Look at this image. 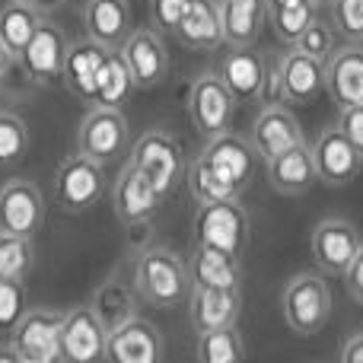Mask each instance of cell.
Listing matches in <instances>:
<instances>
[{"mask_svg":"<svg viewBox=\"0 0 363 363\" xmlns=\"http://www.w3.org/2000/svg\"><path fill=\"white\" fill-rule=\"evenodd\" d=\"M264 67H268V57L262 51H255V45L252 48H230V55L220 61L217 77L236 96V102H249L262 96Z\"/></svg>","mask_w":363,"mask_h":363,"instance_id":"obj_23","label":"cell"},{"mask_svg":"<svg viewBox=\"0 0 363 363\" xmlns=\"http://www.w3.org/2000/svg\"><path fill=\"white\" fill-rule=\"evenodd\" d=\"M61 4H64V0H35L32 6H35V10H57Z\"/></svg>","mask_w":363,"mask_h":363,"instance_id":"obj_46","label":"cell"},{"mask_svg":"<svg viewBox=\"0 0 363 363\" xmlns=\"http://www.w3.org/2000/svg\"><path fill=\"white\" fill-rule=\"evenodd\" d=\"M160 204H163V194L128 163L125 169L118 172L115 188H112L115 217H118L125 226H140L160 211Z\"/></svg>","mask_w":363,"mask_h":363,"instance_id":"obj_18","label":"cell"},{"mask_svg":"<svg viewBox=\"0 0 363 363\" xmlns=\"http://www.w3.org/2000/svg\"><path fill=\"white\" fill-rule=\"evenodd\" d=\"M191 0H150V19L160 32H176L182 13L188 10Z\"/></svg>","mask_w":363,"mask_h":363,"instance_id":"obj_39","label":"cell"},{"mask_svg":"<svg viewBox=\"0 0 363 363\" xmlns=\"http://www.w3.org/2000/svg\"><path fill=\"white\" fill-rule=\"evenodd\" d=\"M239 309H242L239 290H191L188 294V319L198 335L233 328Z\"/></svg>","mask_w":363,"mask_h":363,"instance_id":"obj_22","label":"cell"},{"mask_svg":"<svg viewBox=\"0 0 363 363\" xmlns=\"http://www.w3.org/2000/svg\"><path fill=\"white\" fill-rule=\"evenodd\" d=\"M338 131L351 140L354 147L363 153V106H351V108H341V118H338Z\"/></svg>","mask_w":363,"mask_h":363,"instance_id":"obj_41","label":"cell"},{"mask_svg":"<svg viewBox=\"0 0 363 363\" xmlns=\"http://www.w3.org/2000/svg\"><path fill=\"white\" fill-rule=\"evenodd\" d=\"M134 294L138 290H131L121 277H108L106 284H102L99 290H96L93 303H89V309L96 313V319L102 322V325L112 332V328L125 325L128 319H134Z\"/></svg>","mask_w":363,"mask_h":363,"instance_id":"obj_30","label":"cell"},{"mask_svg":"<svg viewBox=\"0 0 363 363\" xmlns=\"http://www.w3.org/2000/svg\"><path fill=\"white\" fill-rule=\"evenodd\" d=\"M0 363H32V360H26L13 345H0Z\"/></svg>","mask_w":363,"mask_h":363,"instance_id":"obj_44","label":"cell"},{"mask_svg":"<svg viewBox=\"0 0 363 363\" xmlns=\"http://www.w3.org/2000/svg\"><path fill=\"white\" fill-rule=\"evenodd\" d=\"M45 223V198L29 179H10L0 188V233L32 239Z\"/></svg>","mask_w":363,"mask_h":363,"instance_id":"obj_11","label":"cell"},{"mask_svg":"<svg viewBox=\"0 0 363 363\" xmlns=\"http://www.w3.org/2000/svg\"><path fill=\"white\" fill-rule=\"evenodd\" d=\"M309 150H313L315 176H319V182H325V185H332V188H341V185H347V182H354L360 172V166H363V153L338 131V128L322 131Z\"/></svg>","mask_w":363,"mask_h":363,"instance_id":"obj_16","label":"cell"},{"mask_svg":"<svg viewBox=\"0 0 363 363\" xmlns=\"http://www.w3.org/2000/svg\"><path fill=\"white\" fill-rule=\"evenodd\" d=\"M335 42H338V29H335V23H325L322 16H315L313 23H309V29L300 35V42L294 45V48L306 51L309 57H315V61L325 64L328 57L335 55Z\"/></svg>","mask_w":363,"mask_h":363,"instance_id":"obj_36","label":"cell"},{"mask_svg":"<svg viewBox=\"0 0 363 363\" xmlns=\"http://www.w3.org/2000/svg\"><path fill=\"white\" fill-rule=\"evenodd\" d=\"M281 61V80H284V102L287 106H309L325 93V64L309 57L306 51L290 48Z\"/></svg>","mask_w":363,"mask_h":363,"instance_id":"obj_20","label":"cell"},{"mask_svg":"<svg viewBox=\"0 0 363 363\" xmlns=\"http://www.w3.org/2000/svg\"><path fill=\"white\" fill-rule=\"evenodd\" d=\"M134 77L131 70H128L125 57H121V51H108L106 64H102L99 77H96V108H118L125 106L128 99H131L134 93Z\"/></svg>","mask_w":363,"mask_h":363,"instance_id":"obj_29","label":"cell"},{"mask_svg":"<svg viewBox=\"0 0 363 363\" xmlns=\"http://www.w3.org/2000/svg\"><path fill=\"white\" fill-rule=\"evenodd\" d=\"M332 19L347 42H363V0H332Z\"/></svg>","mask_w":363,"mask_h":363,"instance_id":"obj_38","label":"cell"},{"mask_svg":"<svg viewBox=\"0 0 363 363\" xmlns=\"http://www.w3.org/2000/svg\"><path fill=\"white\" fill-rule=\"evenodd\" d=\"M242 360H245V347L236 325L198 335V363H242Z\"/></svg>","mask_w":363,"mask_h":363,"instance_id":"obj_33","label":"cell"},{"mask_svg":"<svg viewBox=\"0 0 363 363\" xmlns=\"http://www.w3.org/2000/svg\"><path fill=\"white\" fill-rule=\"evenodd\" d=\"M172 35L185 48L194 51H213L223 45V16H220V0H191L182 13Z\"/></svg>","mask_w":363,"mask_h":363,"instance_id":"obj_24","label":"cell"},{"mask_svg":"<svg viewBox=\"0 0 363 363\" xmlns=\"http://www.w3.org/2000/svg\"><path fill=\"white\" fill-rule=\"evenodd\" d=\"M19 4H29V6H32V4H35V0H19Z\"/></svg>","mask_w":363,"mask_h":363,"instance_id":"obj_49","label":"cell"},{"mask_svg":"<svg viewBox=\"0 0 363 363\" xmlns=\"http://www.w3.org/2000/svg\"><path fill=\"white\" fill-rule=\"evenodd\" d=\"M188 281H191V290H239L242 268L236 255L194 245L188 258Z\"/></svg>","mask_w":363,"mask_h":363,"instance_id":"obj_25","label":"cell"},{"mask_svg":"<svg viewBox=\"0 0 363 363\" xmlns=\"http://www.w3.org/2000/svg\"><path fill=\"white\" fill-rule=\"evenodd\" d=\"M258 99L264 106H284V80H281V61H271L268 57V67H264V86H262V96Z\"/></svg>","mask_w":363,"mask_h":363,"instance_id":"obj_40","label":"cell"},{"mask_svg":"<svg viewBox=\"0 0 363 363\" xmlns=\"http://www.w3.org/2000/svg\"><path fill=\"white\" fill-rule=\"evenodd\" d=\"M13 61H16V57L10 55V51L4 48V42H0V83H4V77L10 74V67H13Z\"/></svg>","mask_w":363,"mask_h":363,"instance_id":"obj_45","label":"cell"},{"mask_svg":"<svg viewBox=\"0 0 363 363\" xmlns=\"http://www.w3.org/2000/svg\"><path fill=\"white\" fill-rule=\"evenodd\" d=\"M315 6H332V0H313Z\"/></svg>","mask_w":363,"mask_h":363,"instance_id":"obj_48","label":"cell"},{"mask_svg":"<svg viewBox=\"0 0 363 363\" xmlns=\"http://www.w3.org/2000/svg\"><path fill=\"white\" fill-rule=\"evenodd\" d=\"M134 290L144 303L157 309L179 306L191 294L188 281V264L172 249L163 245H147L134 262Z\"/></svg>","mask_w":363,"mask_h":363,"instance_id":"obj_2","label":"cell"},{"mask_svg":"<svg viewBox=\"0 0 363 363\" xmlns=\"http://www.w3.org/2000/svg\"><path fill=\"white\" fill-rule=\"evenodd\" d=\"M64 57H67V42H64V32L57 29L55 23L42 19L35 29V35L29 38V45L23 48V55L16 57L23 64L26 77L42 86L48 83L61 80V70H64Z\"/></svg>","mask_w":363,"mask_h":363,"instance_id":"obj_17","label":"cell"},{"mask_svg":"<svg viewBox=\"0 0 363 363\" xmlns=\"http://www.w3.org/2000/svg\"><path fill=\"white\" fill-rule=\"evenodd\" d=\"M345 287H347V294H351V300L363 306V245L357 255H354L351 268L345 271Z\"/></svg>","mask_w":363,"mask_h":363,"instance_id":"obj_42","label":"cell"},{"mask_svg":"<svg viewBox=\"0 0 363 363\" xmlns=\"http://www.w3.org/2000/svg\"><path fill=\"white\" fill-rule=\"evenodd\" d=\"M223 16V42L230 48H252L264 26L268 6L264 0H220Z\"/></svg>","mask_w":363,"mask_h":363,"instance_id":"obj_27","label":"cell"},{"mask_svg":"<svg viewBox=\"0 0 363 363\" xmlns=\"http://www.w3.org/2000/svg\"><path fill=\"white\" fill-rule=\"evenodd\" d=\"M325 93L338 108L363 106V45L347 42L325 61Z\"/></svg>","mask_w":363,"mask_h":363,"instance_id":"obj_19","label":"cell"},{"mask_svg":"<svg viewBox=\"0 0 363 363\" xmlns=\"http://www.w3.org/2000/svg\"><path fill=\"white\" fill-rule=\"evenodd\" d=\"M29 150V128L16 112H0V169L23 163Z\"/></svg>","mask_w":363,"mask_h":363,"instance_id":"obj_35","label":"cell"},{"mask_svg":"<svg viewBox=\"0 0 363 363\" xmlns=\"http://www.w3.org/2000/svg\"><path fill=\"white\" fill-rule=\"evenodd\" d=\"M194 242L204 249H217L226 255H242L249 242V213L239 201H213L198 204L194 213Z\"/></svg>","mask_w":363,"mask_h":363,"instance_id":"obj_4","label":"cell"},{"mask_svg":"<svg viewBox=\"0 0 363 363\" xmlns=\"http://www.w3.org/2000/svg\"><path fill=\"white\" fill-rule=\"evenodd\" d=\"M83 26L93 42L118 51L131 35V6L128 0H86L83 6Z\"/></svg>","mask_w":363,"mask_h":363,"instance_id":"obj_26","label":"cell"},{"mask_svg":"<svg viewBox=\"0 0 363 363\" xmlns=\"http://www.w3.org/2000/svg\"><path fill=\"white\" fill-rule=\"evenodd\" d=\"M284 4H294V0H264V6H268V13H271V10H277V6H284Z\"/></svg>","mask_w":363,"mask_h":363,"instance_id":"obj_47","label":"cell"},{"mask_svg":"<svg viewBox=\"0 0 363 363\" xmlns=\"http://www.w3.org/2000/svg\"><path fill=\"white\" fill-rule=\"evenodd\" d=\"M249 144H252V150H255V157L271 163L274 157L306 144V140H303L300 121L294 118V112H290L287 106H264L262 112L255 115V121H252Z\"/></svg>","mask_w":363,"mask_h":363,"instance_id":"obj_13","label":"cell"},{"mask_svg":"<svg viewBox=\"0 0 363 363\" xmlns=\"http://www.w3.org/2000/svg\"><path fill=\"white\" fill-rule=\"evenodd\" d=\"M128 118L118 108H89L77 131V153L93 163H112L128 147Z\"/></svg>","mask_w":363,"mask_h":363,"instance_id":"obj_7","label":"cell"},{"mask_svg":"<svg viewBox=\"0 0 363 363\" xmlns=\"http://www.w3.org/2000/svg\"><path fill=\"white\" fill-rule=\"evenodd\" d=\"M281 313L290 332L303 335H319L325 328L328 315H332V290H328L322 274H300L284 287L281 294Z\"/></svg>","mask_w":363,"mask_h":363,"instance_id":"obj_3","label":"cell"},{"mask_svg":"<svg viewBox=\"0 0 363 363\" xmlns=\"http://www.w3.org/2000/svg\"><path fill=\"white\" fill-rule=\"evenodd\" d=\"M108 51H112V48L93 42V38L74 42L67 48L61 80H64V86H67L80 102H86V106H93V102H96V77H99V70H102V64H106Z\"/></svg>","mask_w":363,"mask_h":363,"instance_id":"obj_21","label":"cell"},{"mask_svg":"<svg viewBox=\"0 0 363 363\" xmlns=\"http://www.w3.org/2000/svg\"><path fill=\"white\" fill-rule=\"evenodd\" d=\"M319 10L322 6H315L313 0H294V4H284V6H277V10H271L268 19H271V29H274L277 42L294 48L303 32L309 29V23L319 16Z\"/></svg>","mask_w":363,"mask_h":363,"instance_id":"obj_32","label":"cell"},{"mask_svg":"<svg viewBox=\"0 0 363 363\" xmlns=\"http://www.w3.org/2000/svg\"><path fill=\"white\" fill-rule=\"evenodd\" d=\"M61 313L35 306L10 332V345L32 363H61Z\"/></svg>","mask_w":363,"mask_h":363,"instance_id":"obj_10","label":"cell"},{"mask_svg":"<svg viewBox=\"0 0 363 363\" xmlns=\"http://www.w3.org/2000/svg\"><path fill=\"white\" fill-rule=\"evenodd\" d=\"M108 328L96 319L89 306L64 313L61 325V363H106Z\"/></svg>","mask_w":363,"mask_h":363,"instance_id":"obj_12","label":"cell"},{"mask_svg":"<svg viewBox=\"0 0 363 363\" xmlns=\"http://www.w3.org/2000/svg\"><path fill=\"white\" fill-rule=\"evenodd\" d=\"M252 169H255L252 144L226 131L207 140L198 160L188 163L185 179L198 204H213V201H239V194L252 182Z\"/></svg>","mask_w":363,"mask_h":363,"instance_id":"obj_1","label":"cell"},{"mask_svg":"<svg viewBox=\"0 0 363 363\" xmlns=\"http://www.w3.org/2000/svg\"><path fill=\"white\" fill-rule=\"evenodd\" d=\"M268 182L274 191L281 194H303L313 188V182H319L315 176V163H313V150L306 144L294 147V150L281 153L268 163Z\"/></svg>","mask_w":363,"mask_h":363,"instance_id":"obj_28","label":"cell"},{"mask_svg":"<svg viewBox=\"0 0 363 363\" xmlns=\"http://www.w3.org/2000/svg\"><path fill=\"white\" fill-rule=\"evenodd\" d=\"M38 23H42V16H38L35 6L10 0V4L0 10V42H4V48L10 51L13 57H19L23 48L29 45V38L35 35Z\"/></svg>","mask_w":363,"mask_h":363,"instance_id":"obj_31","label":"cell"},{"mask_svg":"<svg viewBox=\"0 0 363 363\" xmlns=\"http://www.w3.org/2000/svg\"><path fill=\"white\" fill-rule=\"evenodd\" d=\"M360 245H363V239H360L357 226H354L351 220H341V217L322 220V223L313 230V239H309L313 262L325 277H345V271L351 268L354 255L360 252Z\"/></svg>","mask_w":363,"mask_h":363,"instance_id":"obj_9","label":"cell"},{"mask_svg":"<svg viewBox=\"0 0 363 363\" xmlns=\"http://www.w3.org/2000/svg\"><path fill=\"white\" fill-rule=\"evenodd\" d=\"M29 313L23 281H4L0 277V332H13L19 319Z\"/></svg>","mask_w":363,"mask_h":363,"instance_id":"obj_37","label":"cell"},{"mask_svg":"<svg viewBox=\"0 0 363 363\" xmlns=\"http://www.w3.org/2000/svg\"><path fill=\"white\" fill-rule=\"evenodd\" d=\"M121 57H125L128 70L134 77L138 89H153L166 80L169 74V51H166L160 32L153 29H131V35L121 45Z\"/></svg>","mask_w":363,"mask_h":363,"instance_id":"obj_14","label":"cell"},{"mask_svg":"<svg viewBox=\"0 0 363 363\" xmlns=\"http://www.w3.org/2000/svg\"><path fill=\"white\" fill-rule=\"evenodd\" d=\"M131 166L140 172L160 194H169L185 176V153H182L179 140L166 131H144L131 150Z\"/></svg>","mask_w":363,"mask_h":363,"instance_id":"obj_5","label":"cell"},{"mask_svg":"<svg viewBox=\"0 0 363 363\" xmlns=\"http://www.w3.org/2000/svg\"><path fill=\"white\" fill-rule=\"evenodd\" d=\"M338 363H363V332L360 335H351V338L345 341Z\"/></svg>","mask_w":363,"mask_h":363,"instance_id":"obj_43","label":"cell"},{"mask_svg":"<svg viewBox=\"0 0 363 363\" xmlns=\"http://www.w3.org/2000/svg\"><path fill=\"white\" fill-rule=\"evenodd\" d=\"M55 191H57V204L67 213H83V211H89V207H96L99 198L106 194V172H102V163H93V160L80 157V153L67 157L57 166Z\"/></svg>","mask_w":363,"mask_h":363,"instance_id":"obj_8","label":"cell"},{"mask_svg":"<svg viewBox=\"0 0 363 363\" xmlns=\"http://www.w3.org/2000/svg\"><path fill=\"white\" fill-rule=\"evenodd\" d=\"M106 363H163V335L153 322L134 315L108 332Z\"/></svg>","mask_w":363,"mask_h":363,"instance_id":"obj_15","label":"cell"},{"mask_svg":"<svg viewBox=\"0 0 363 363\" xmlns=\"http://www.w3.org/2000/svg\"><path fill=\"white\" fill-rule=\"evenodd\" d=\"M188 115L201 138H220L230 131V121L236 115V96L217 74H201L188 86Z\"/></svg>","mask_w":363,"mask_h":363,"instance_id":"obj_6","label":"cell"},{"mask_svg":"<svg viewBox=\"0 0 363 363\" xmlns=\"http://www.w3.org/2000/svg\"><path fill=\"white\" fill-rule=\"evenodd\" d=\"M32 268H35V245H32V239L0 233V277L4 281H26V274Z\"/></svg>","mask_w":363,"mask_h":363,"instance_id":"obj_34","label":"cell"}]
</instances>
